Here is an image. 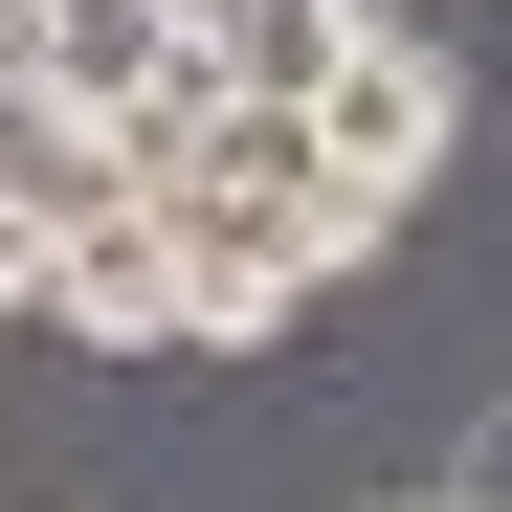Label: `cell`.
Listing matches in <instances>:
<instances>
[{
	"instance_id": "obj_1",
	"label": "cell",
	"mask_w": 512,
	"mask_h": 512,
	"mask_svg": "<svg viewBox=\"0 0 512 512\" xmlns=\"http://www.w3.org/2000/svg\"><path fill=\"white\" fill-rule=\"evenodd\" d=\"M446 112H468V67L423 45V23H379V45L312 90V156H334V201H379V223H401L423 179H446Z\"/></svg>"
},
{
	"instance_id": "obj_2",
	"label": "cell",
	"mask_w": 512,
	"mask_h": 512,
	"mask_svg": "<svg viewBox=\"0 0 512 512\" xmlns=\"http://www.w3.org/2000/svg\"><path fill=\"white\" fill-rule=\"evenodd\" d=\"M45 334H90V357H201V268H179V223H156V201L67 223V245H45Z\"/></svg>"
},
{
	"instance_id": "obj_3",
	"label": "cell",
	"mask_w": 512,
	"mask_h": 512,
	"mask_svg": "<svg viewBox=\"0 0 512 512\" xmlns=\"http://www.w3.org/2000/svg\"><path fill=\"white\" fill-rule=\"evenodd\" d=\"M0 90H45V112L134 134L156 90H179V0H23V45H0Z\"/></svg>"
},
{
	"instance_id": "obj_4",
	"label": "cell",
	"mask_w": 512,
	"mask_h": 512,
	"mask_svg": "<svg viewBox=\"0 0 512 512\" xmlns=\"http://www.w3.org/2000/svg\"><path fill=\"white\" fill-rule=\"evenodd\" d=\"M379 23H401V0H179V45H201V90H223V112H312Z\"/></svg>"
},
{
	"instance_id": "obj_5",
	"label": "cell",
	"mask_w": 512,
	"mask_h": 512,
	"mask_svg": "<svg viewBox=\"0 0 512 512\" xmlns=\"http://www.w3.org/2000/svg\"><path fill=\"white\" fill-rule=\"evenodd\" d=\"M0 201H23V223L67 245V223H112V201H134V156H112L90 112H45V90H0Z\"/></svg>"
},
{
	"instance_id": "obj_6",
	"label": "cell",
	"mask_w": 512,
	"mask_h": 512,
	"mask_svg": "<svg viewBox=\"0 0 512 512\" xmlns=\"http://www.w3.org/2000/svg\"><path fill=\"white\" fill-rule=\"evenodd\" d=\"M423 490H446V512H512V401H468V446L423 468Z\"/></svg>"
},
{
	"instance_id": "obj_7",
	"label": "cell",
	"mask_w": 512,
	"mask_h": 512,
	"mask_svg": "<svg viewBox=\"0 0 512 512\" xmlns=\"http://www.w3.org/2000/svg\"><path fill=\"white\" fill-rule=\"evenodd\" d=\"M0 312H45V223L23 201H0Z\"/></svg>"
},
{
	"instance_id": "obj_8",
	"label": "cell",
	"mask_w": 512,
	"mask_h": 512,
	"mask_svg": "<svg viewBox=\"0 0 512 512\" xmlns=\"http://www.w3.org/2000/svg\"><path fill=\"white\" fill-rule=\"evenodd\" d=\"M379 512H446V490H379Z\"/></svg>"
},
{
	"instance_id": "obj_9",
	"label": "cell",
	"mask_w": 512,
	"mask_h": 512,
	"mask_svg": "<svg viewBox=\"0 0 512 512\" xmlns=\"http://www.w3.org/2000/svg\"><path fill=\"white\" fill-rule=\"evenodd\" d=\"M0 45H23V0H0Z\"/></svg>"
}]
</instances>
